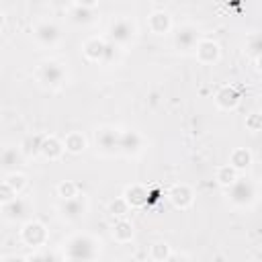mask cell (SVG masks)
I'll return each instance as SVG.
<instances>
[{"label":"cell","mask_w":262,"mask_h":262,"mask_svg":"<svg viewBox=\"0 0 262 262\" xmlns=\"http://www.w3.org/2000/svg\"><path fill=\"white\" fill-rule=\"evenodd\" d=\"M98 256H100V242L86 231L72 233L61 246L63 262H94Z\"/></svg>","instance_id":"cell-1"},{"label":"cell","mask_w":262,"mask_h":262,"mask_svg":"<svg viewBox=\"0 0 262 262\" xmlns=\"http://www.w3.org/2000/svg\"><path fill=\"white\" fill-rule=\"evenodd\" d=\"M35 78L43 88L57 90L68 82V70H66L63 63H59L55 59H45V61H41L37 66Z\"/></svg>","instance_id":"cell-2"},{"label":"cell","mask_w":262,"mask_h":262,"mask_svg":"<svg viewBox=\"0 0 262 262\" xmlns=\"http://www.w3.org/2000/svg\"><path fill=\"white\" fill-rule=\"evenodd\" d=\"M258 196V184L252 178H237L233 186L227 188V199L237 209H248L256 203Z\"/></svg>","instance_id":"cell-3"},{"label":"cell","mask_w":262,"mask_h":262,"mask_svg":"<svg viewBox=\"0 0 262 262\" xmlns=\"http://www.w3.org/2000/svg\"><path fill=\"white\" fill-rule=\"evenodd\" d=\"M137 37V25L129 16H117L108 25V41L117 47H127Z\"/></svg>","instance_id":"cell-4"},{"label":"cell","mask_w":262,"mask_h":262,"mask_svg":"<svg viewBox=\"0 0 262 262\" xmlns=\"http://www.w3.org/2000/svg\"><path fill=\"white\" fill-rule=\"evenodd\" d=\"M94 143H96V149L104 156L119 154L121 131L115 129V127H100V129L94 131Z\"/></svg>","instance_id":"cell-5"},{"label":"cell","mask_w":262,"mask_h":262,"mask_svg":"<svg viewBox=\"0 0 262 262\" xmlns=\"http://www.w3.org/2000/svg\"><path fill=\"white\" fill-rule=\"evenodd\" d=\"M33 37L41 47H55L61 41V29L53 20H39L33 27Z\"/></svg>","instance_id":"cell-6"},{"label":"cell","mask_w":262,"mask_h":262,"mask_svg":"<svg viewBox=\"0 0 262 262\" xmlns=\"http://www.w3.org/2000/svg\"><path fill=\"white\" fill-rule=\"evenodd\" d=\"M47 237H49L47 227H45L41 221H37V219H29V221H25L23 227H20V239H23L25 246L41 248V246L47 244Z\"/></svg>","instance_id":"cell-7"},{"label":"cell","mask_w":262,"mask_h":262,"mask_svg":"<svg viewBox=\"0 0 262 262\" xmlns=\"http://www.w3.org/2000/svg\"><path fill=\"white\" fill-rule=\"evenodd\" d=\"M199 41H201V35H199V29L194 25H180L174 31V47L182 53L194 51Z\"/></svg>","instance_id":"cell-8"},{"label":"cell","mask_w":262,"mask_h":262,"mask_svg":"<svg viewBox=\"0 0 262 262\" xmlns=\"http://www.w3.org/2000/svg\"><path fill=\"white\" fill-rule=\"evenodd\" d=\"M57 211H59L61 219H66V221H80L86 215V211H88V199H86V194L80 192L74 199L61 201V205L57 207Z\"/></svg>","instance_id":"cell-9"},{"label":"cell","mask_w":262,"mask_h":262,"mask_svg":"<svg viewBox=\"0 0 262 262\" xmlns=\"http://www.w3.org/2000/svg\"><path fill=\"white\" fill-rule=\"evenodd\" d=\"M213 100H215L217 108H221V111H235L239 106L242 94L233 84H223L221 88H217Z\"/></svg>","instance_id":"cell-10"},{"label":"cell","mask_w":262,"mask_h":262,"mask_svg":"<svg viewBox=\"0 0 262 262\" xmlns=\"http://www.w3.org/2000/svg\"><path fill=\"white\" fill-rule=\"evenodd\" d=\"M168 201H170L176 209L186 211V209H190L192 203H194V192H192V188H190L188 184L178 182V184H172V186H170V190H168Z\"/></svg>","instance_id":"cell-11"},{"label":"cell","mask_w":262,"mask_h":262,"mask_svg":"<svg viewBox=\"0 0 262 262\" xmlns=\"http://www.w3.org/2000/svg\"><path fill=\"white\" fill-rule=\"evenodd\" d=\"M98 6L96 0H90V2H72L70 4V20L78 27H86L94 20V8Z\"/></svg>","instance_id":"cell-12"},{"label":"cell","mask_w":262,"mask_h":262,"mask_svg":"<svg viewBox=\"0 0 262 262\" xmlns=\"http://www.w3.org/2000/svg\"><path fill=\"white\" fill-rule=\"evenodd\" d=\"M106 49H108V41L98 37V35H92L88 37L84 43H82V53L88 61H96V63H102L104 61V55H106Z\"/></svg>","instance_id":"cell-13"},{"label":"cell","mask_w":262,"mask_h":262,"mask_svg":"<svg viewBox=\"0 0 262 262\" xmlns=\"http://www.w3.org/2000/svg\"><path fill=\"white\" fill-rule=\"evenodd\" d=\"M194 55H196V61L203 63V66H213L219 61L221 57V49L219 45L213 41V39H201L196 49H194Z\"/></svg>","instance_id":"cell-14"},{"label":"cell","mask_w":262,"mask_h":262,"mask_svg":"<svg viewBox=\"0 0 262 262\" xmlns=\"http://www.w3.org/2000/svg\"><path fill=\"white\" fill-rule=\"evenodd\" d=\"M147 29L154 35H168L172 31V16H170V12L164 10V8L151 10L147 14Z\"/></svg>","instance_id":"cell-15"},{"label":"cell","mask_w":262,"mask_h":262,"mask_svg":"<svg viewBox=\"0 0 262 262\" xmlns=\"http://www.w3.org/2000/svg\"><path fill=\"white\" fill-rule=\"evenodd\" d=\"M143 149V135L135 129H125L121 131V145L119 154L123 156H137Z\"/></svg>","instance_id":"cell-16"},{"label":"cell","mask_w":262,"mask_h":262,"mask_svg":"<svg viewBox=\"0 0 262 262\" xmlns=\"http://www.w3.org/2000/svg\"><path fill=\"white\" fill-rule=\"evenodd\" d=\"M121 196L129 203L131 209H141L149 203V188L143 184H129V186H125Z\"/></svg>","instance_id":"cell-17"},{"label":"cell","mask_w":262,"mask_h":262,"mask_svg":"<svg viewBox=\"0 0 262 262\" xmlns=\"http://www.w3.org/2000/svg\"><path fill=\"white\" fill-rule=\"evenodd\" d=\"M66 147H63V139L55 137V135H45L43 139V145H41V156L49 162H55L63 156Z\"/></svg>","instance_id":"cell-18"},{"label":"cell","mask_w":262,"mask_h":262,"mask_svg":"<svg viewBox=\"0 0 262 262\" xmlns=\"http://www.w3.org/2000/svg\"><path fill=\"white\" fill-rule=\"evenodd\" d=\"M27 211H29V205L23 196H16L14 201L2 205V217L6 221H20L27 215Z\"/></svg>","instance_id":"cell-19"},{"label":"cell","mask_w":262,"mask_h":262,"mask_svg":"<svg viewBox=\"0 0 262 262\" xmlns=\"http://www.w3.org/2000/svg\"><path fill=\"white\" fill-rule=\"evenodd\" d=\"M63 147H66L68 154L78 156L88 147V139L82 131H70V133L63 135Z\"/></svg>","instance_id":"cell-20"},{"label":"cell","mask_w":262,"mask_h":262,"mask_svg":"<svg viewBox=\"0 0 262 262\" xmlns=\"http://www.w3.org/2000/svg\"><path fill=\"white\" fill-rule=\"evenodd\" d=\"M254 162V156L248 147H235L231 154H229V166L235 168L237 172H246Z\"/></svg>","instance_id":"cell-21"},{"label":"cell","mask_w":262,"mask_h":262,"mask_svg":"<svg viewBox=\"0 0 262 262\" xmlns=\"http://www.w3.org/2000/svg\"><path fill=\"white\" fill-rule=\"evenodd\" d=\"M111 233H113V239H115V242H119V244H129V242L133 239V235H135V229H133V223H131V221H127V219H117V221L113 223Z\"/></svg>","instance_id":"cell-22"},{"label":"cell","mask_w":262,"mask_h":262,"mask_svg":"<svg viewBox=\"0 0 262 262\" xmlns=\"http://www.w3.org/2000/svg\"><path fill=\"white\" fill-rule=\"evenodd\" d=\"M43 139L45 135H39V133H31V135H25L23 141L18 143L20 151L25 158H33L37 154H41V145H43Z\"/></svg>","instance_id":"cell-23"},{"label":"cell","mask_w":262,"mask_h":262,"mask_svg":"<svg viewBox=\"0 0 262 262\" xmlns=\"http://www.w3.org/2000/svg\"><path fill=\"white\" fill-rule=\"evenodd\" d=\"M237 178H239V172H237L235 168H231L229 164H223V166H219V168L215 170V180H217V184L223 186V188L233 186V184L237 182Z\"/></svg>","instance_id":"cell-24"},{"label":"cell","mask_w":262,"mask_h":262,"mask_svg":"<svg viewBox=\"0 0 262 262\" xmlns=\"http://www.w3.org/2000/svg\"><path fill=\"white\" fill-rule=\"evenodd\" d=\"M244 51H246V55H250L252 59L262 57V31L248 35V39H246V43H244Z\"/></svg>","instance_id":"cell-25"},{"label":"cell","mask_w":262,"mask_h":262,"mask_svg":"<svg viewBox=\"0 0 262 262\" xmlns=\"http://www.w3.org/2000/svg\"><path fill=\"white\" fill-rule=\"evenodd\" d=\"M20 158H25L23 151H20V147H16V145H4V147H2V156H0V160H2V168H4V170L16 166Z\"/></svg>","instance_id":"cell-26"},{"label":"cell","mask_w":262,"mask_h":262,"mask_svg":"<svg viewBox=\"0 0 262 262\" xmlns=\"http://www.w3.org/2000/svg\"><path fill=\"white\" fill-rule=\"evenodd\" d=\"M172 254H174V252H172V248H170L168 242H154V244L149 246V258H151L154 262H166Z\"/></svg>","instance_id":"cell-27"},{"label":"cell","mask_w":262,"mask_h":262,"mask_svg":"<svg viewBox=\"0 0 262 262\" xmlns=\"http://www.w3.org/2000/svg\"><path fill=\"white\" fill-rule=\"evenodd\" d=\"M4 182L16 192V194H20L25 188H27V176L23 174V172H8L6 176H4Z\"/></svg>","instance_id":"cell-28"},{"label":"cell","mask_w":262,"mask_h":262,"mask_svg":"<svg viewBox=\"0 0 262 262\" xmlns=\"http://www.w3.org/2000/svg\"><path fill=\"white\" fill-rule=\"evenodd\" d=\"M55 190H57V196H59L61 201H68V199H74V196L80 194V186H78L74 180H61Z\"/></svg>","instance_id":"cell-29"},{"label":"cell","mask_w":262,"mask_h":262,"mask_svg":"<svg viewBox=\"0 0 262 262\" xmlns=\"http://www.w3.org/2000/svg\"><path fill=\"white\" fill-rule=\"evenodd\" d=\"M131 211V207H129V203L123 199V196H117V199H113L111 203H108V213L113 215V217H117V219H125V215Z\"/></svg>","instance_id":"cell-30"},{"label":"cell","mask_w":262,"mask_h":262,"mask_svg":"<svg viewBox=\"0 0 262 262\" xmlns=\"http://www.w3.org/2000/svg\"><path fill=\"white\" fill-rule=\"evenodd\" d=\"M246 129L252 131V133H258L262 131V113L260 111H254L246 117Z\"/></svg>","instance_id":"cell-31"},{"label":"cell","mask_w":262,"mask_h":262,"mask_svg":"<svg viewBox=\"0 0 262 262\" xmlns=\"http://www.w3.org/2000/svg\"><path fill=\"white\" fill-rule=\"evenodd\" d=\"M16 196H18V194H16L4 180H2V182H0V203L6 205V203H10V201H14Z\"/></svg>","instance_id":"cell-32"},{"label":"cell","mask_w":262,"mask_h":262,"mask_svg":"<svg viewBox=\"0 0 262 262\" xmlns=\"http://www.w3.org/2000/svg\"><path fill=\"white\" fill-rule=\"evenodd\" d=\"M25 262H53V256L45 252H31L29 256H25Z\"/></svg>","instance_id":"cell-33"},{"label":"cell","mask_w":262,"mask_h":262,"mask_svg":"<svg viewBox=\"0 0 262 262\" xmlns=\"http://www.w3.org/2000/svg\"><path fill=\"white\" fill-rule=\"evenodd\" d=\"M166 262H188V260H186V256H182V254H172Z\"/></svg>","instance_id":"cell-34"},{"label":"cell","mask_w":262,"mask_h":262,"mask_svg":"<svg viewBox=\"0 0 262 262\" xmlns=\"http://www.w3.org/2000/svg\"><path fill=\"white\" fill-rule=\"evenodd\" d=\"M254 63H256V70L262 74V57H258V59H254Z\"/></svg>","instance_id":"cell-35"},{"label":"cell","mask_w":262,"mask_h":262,"mask_svg":"<svg viewBox=\"0 0 262 262\" xmlns=\"http://www.w3.org/2000/svg\"><path fill=\"white\" fill-rule=\"evenodd\" d=\"M4 262H25V258H16V256H12V258H6Z\"/></svg>","instance_id":"cell-36"},{"label":"cell","mask_w":262,"mask_h":262,"mask_svg":"<svg viewBox=\"0 0 262 262\" xmlns=\"http://www.w3.org/2000/svg\"><path fill=\"white\" fill-rule=\"evenodd\" d=\"M113 262H127V260H123V258H117V260H113Z\"/></svg>","instance_id":"cell-37"}]
</instances>
